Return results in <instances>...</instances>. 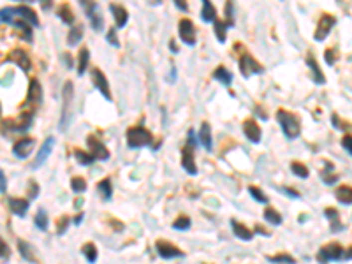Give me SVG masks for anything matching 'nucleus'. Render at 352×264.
Here are the masks:
<instances>
[{"label": "nucleus", "mask_w": 352, "mask_h": 264, "mask_svg": "<svg viewBox=\"0 0 352 264\" xmlns=\"http://www.w3.org/2000/svg\"><path fill=\"white\" fill-rule=\"evenodd\" d=\"M9 210L12 215L16 217H25L27 215L28 208H30V201L28 199H19V197H9L7 199Z\"/></svg>", "instance_id": "nucleus-18"}, {"label": "nucleus", "mask_w": 352, "mask_h": 264, "mask_svg": "<svg viewBox=\"0 0 352 264\" xmlns=\"http://www.w3.org/2000/svg\"><path fill=\"white\" fill-rule=\"evenodd\" d=\"M254 234H262V236H269L271 233H269V231H264V229H262V226H259V224H257V226H254Z\"/></svg>", "instance_id": "nucleus-56"}, {"label": "nucleus", "mask_w": 352, "mask_h": 264, "mask_svg": "<svg viewBox=\"0 0 352 264\" xmlns=\"http://www.w3.org/2000/svg\"><path fill=\"white\" fill-rule=\"evenodd\" d=\"M182 167L189 174H192V176H196L197 174L196 158H194V148H190V146L182 148Z\"/></svg>", "instance_id": "nucleus-17"}, {"label": "nucleus", "mask_w": 352, "mask_h": 264, "mask_svg": "<svg viewBox=\"0 0 352 264\" xmlns=\"http://www.w3.org/2000/svg\"><path fill=\"white\" fill-rule=\"evenodd\" d=\"M92 83H94V87L97 88L101 94H103V97L106 99L108 102H113V95H111V90H110V83H108V78L104 76V72L101 71L99 67H92Z\"/></svg>", "instance_id": "nucleus-9"}, {"label": "nucleus", "mask_w": 352, "mask_h": 264, "mask_svg": "<svg viewBox=\"0 0 352 264\" xmlns=\"http://www.w3.org/2000/svg\"><path fill=\"white\" fill-rule=\"evenodd\" d=\"M69 224H71V219H69V217H62V219L58 220V229H57V234H58V236H62V234H64L65 231H67Z\"/></svg>", "instance_id": "nucleus-48"}, {"label": "nucleus", "mask_w": 352, "mask_h": 264, "mask_svg": "<svg viewBox=\"0 0 352 264\" xmlns=\"http://www.w3.org/2000/svg\"><path fill=\"white\" fill-rule=\"evenodd\" d=\"M352 259V247L345 249V256H344V261H351Z\"/></svg>", "instance_id": "nucleus-58"}, {"label": "nucleus", "mask_w": 352, "mask_h": 264, "mask_svg": "<svg viewBox=\"0 0 352 264\" xmlns=\"http://www.w3.org/2000/svg\"><path fill=\"white\" fill-rule=\"evenodd\" d=\"M243 134L246 136V139L250 143H259L261 141V127L257 125V122L254 120H245L243 122Z\"/></svg>", "instance_id": "nucleus-19"}, {"label": "nucleus", "mask_w": 352, "mask_h": 264, "mask_svg": "<svg viewBox=\"0 0 352 264\" xmlns=\"http://www.w3.org/2000/svg\"><path fill=\"white\" fill-rule=\"evenodd\" d=\"M169 49H171V53H178V46H176V42L171 41L169 42Z\"/></svg>", "instance_id": "nucleus-60"}, {"label": "nucleus", "mask_w": 352, "mask_h": 264, "mask_svg": "<svg viewBox=\"0 0 352 264\" xmlns=\"http://www.w3.org/2000/svg\"><path fill=\"white\" fill-rule=\"evenodd\" d=\"M291 171H292V173H294L298 178H308V176H310V171H308V167L305 166V164L298 162V160L291 162Z\"/></svg>", "instance_id": "nucleus-40"}, {"label": "nucleus", "mask_w": 352, "mask_h": 264, "mask_svg": "<svg viewBox=\"0 0 352 264\" xmlns=\"http://www.w3.org/2000/svg\"><path fill=\"white\" fill-rule=\"evenodd\" d=\"M16 245H18L19 256H21L23 259L27 261V263H35V252H34V249H32L30 243L25 242V240H18Z\"/></svg>", "instance_id": "nucleus-27"}, {"label": "nucleus", "mask_w": 352, "mask_h": 264, "mask_svg": "<svg viewBox=\"0 0 352 264\" xmlns=\"http://www.w3.org/2000/svg\"><path fill=\"white\" fill-rule=\"evenodd\" d=\"M324 217L331 222V233H342L344 231V224L340 220V213L337 208H326Z\"/></svg>", "instance_id": "nucleus-23"}, {"label": "nucleus", "mask_w": 352, "mask_h": 264, "mask_svg": "<svg viewBox=\"0 0 352 264\" xmlns=\"http://www.w3.org/2000/svg\"><path fill=\"white\" fill-rule=\"evenodd\" d=\"M213 79H217L219 83H222L224 87H231L233 83V72H229L228 67L219 65V67L213 71Z\"/></svg>", "instance_id": "nucleus-25"}, {"label": "nucleus", "mask_w": 352, "mask_h": 264, "mask_svg": "<svg viewBox=\"0 0 352 264\" xmlns=\"http://www.w3.org/2000/svg\"><path fill=\"white\" fill-rule=\"evenodd\" d=\"M87 144L90 148V153L95 157V160H110L111 153L101 139H97V137L90 134V136H87Z\"/></svg>", "instance_id": "nucleus-10"}, {"label": "nucleus", "mask_w": 352, "mask_h": 264, "mask_svg": "<svg viewBox=\"0 0 352 264\" xmlns=\"http://www.w3.org/2000/svg\"><path fill=\"white\" fill-rule=\"evenodd\" d=\"M74 158H76V162L80 166H92L95 162V157L92 153H87L83 150H76L74 151Z\"/></svg>", "instance_id": "nucleus-37"}, {"label": "nucleus", "mask_w": 352, "mask_h": 264, "mask_svg": "<svg viewBox=\"0 0 352 264\" xmlns=\"http://www.w3.org/2000/svg\"><path fill=\"white\" fill-rule=\"evenodd\" d=\"M81 220H83V213H80V215H76V217H74V220H72V222L76 224V226H80V224H81Z\"/></svg>", "instance_id": "nucleus-61"}, {"label": "nucleus", "mask_w": 352, "mask_h": 264, "mask_svg": "<svg viewBox=\"0 0 352 264\" xmlns=\"http://www.w3.org/2000/svg\"><path fill=\"white\" fill-rule=\"evenodd\" d=\"M53 146H55V137L53 136L46 137L44 143H42L41 148H39L37 155H35L34 162H32V166H30L32 169H39L41 166H44V162L48 160V157H49V153H51V150H53Z\"/></svg>", "instance_id": "nucleus-11"}, {"label": "nucleus", "mask_w": 352, "mask_h": 264, "mask_svg": "<svg viewBox=\"0 0 352 264\" xmlns=\"http://www.w3.org/2000/svg\"><path fill=\"white\" fill-rule=\"evenodd\" d=\"M174 5H176V9H180L182 12L189 11V5L185 4V0H174Z\"/></svg>", "instance_id": "nucleus-55"}, {"label": "nucleus", "mask_w": 352, "mask_h": 264, "mask_svg": "<svg viewBox=\"0 0 352 264\" xmlns=\"http://www.w3.org/2000/svg\"><path fill=\"white\" fill-rule=\"evenodd\" d=\"M238 65H239V71H241L243 78H250L252 74H262V72H264V67H262L250 53H243L241 57H239Z\"/></svg>", "instance_id": "nucleus-6"}, {"label": "nucleus", "mask_w": 352, "mask_h": 264, "mask_svg": "<svg viewBox=\"0 0 352 264\" xmlns=\"http://www.w3.org/2000/svg\"><path fill=\"white\" fill-rule=\"evenodd\" d=\"M224 12H226V21H228L231 26L235 25V18H233V2H226Z\"/></svg>", "instance_id": "nucleus-49"}, {"label": "nucleus", "mask_w": 352, "mask_h": 264, "mask_svg": "<svg viewBox=\"0 0 352 264\" xmlns=\"http://www.w3.org/2000/svg\"><path fill=\"white\" fill-rule=\"evenodd\" d=\"M71 189H72V192L83 194L85 190L88 189L87 180H85V178H81V176H74V178L71 180Z\"/></svg>", "instance_id": "nucleus-39"}, {"label": "nucleus", "mask_w": 352, "mask_h": 264, "mask_svg": "<svg viewBox=\"0 0 352 264\" xmlns=\"http://www.w3.org/2000/svg\"><path fill=\"white\" fill-rule=\"evenodd\" d=\"M333 171H335L333 164L330 160H324V171L321 173V178L326 185H335L338 181V174H335Z\"/></svg>", "instance_id": "nucleus-28"}, {"label": "nucleus", "mask_w": 352, "mask_h": 264, "mask_svg": "<svg viewBox=\"0 0 352 264\" xmlns=\"http://www.w3.org/2000/svg\"><path fill=\"white\" fill-rule=\"evenodd\" d=\"M155 250H157V254H159V257H162V259H174V257L185 256L178 247L173 245V243H169V242H166V240H157Z\"/></svg>", "instance_id": "nucleus-12"}, {"label": "nucleus", "mask_w": 352, "mask_h": 264, "mask_svg": "<svg viewBox=\"0 0 352 264\" xmlns=\"http://www.w3.org/2000/svg\"><path fill=\"white\" fill-rule=\"evenodd\" d=\"M5 190H7V178L4 171H0V192L5 194Z\"/></svg>", "instance_id": "nucleus-53"}, {"label": "nucleus", "mask_w": 352, "mask_h": 264, "mask_svg": "<svg viewBox=\"0 0 352 264\" xmlns=\"http://www.w3.org/2000/svg\"><path fill=\"white\" fill-rule=\"evenodd\" d=\"M152 141H153L152 132L148 131L146 127H143V125L127 129V144H129V148H136L137 150V148L150 146Z\"/></svg>", "instance_id": "nucleus-3"}, {"label": "nucleus", "mask_w": 352, "mask_h": 264, "mask_svg": "<svg viewBox=\"0 0 352 264\" xmlns=\"http://www.w3.org/2000/svg\"><path fill=\"white\" fill-rule=\"evenodd\" d=\"M178 34L180 39L185 42L187 46L196 44V28H194V23L189 18H182L178 23Z\"/></svg>", "instance_id": "nucleus-13"}, {"label": "nucleus", "mask_w": 352, "mask_h": 264, "mask_svg": "<svg viewBox=\"0 0 352 264\" xmlns=\"http://www.w3.org/2000/svg\"><path fill=\"white\" fill-rule=\"evenodd\" d=\"M37 196H39V185H37V181L30 180V181H28V197H27V199L32 201V199H35Z\"/></svg>", "instance_id": "nucleus-47"}, {"label": "nucleus", "mask_w": 352, "mask_h": 264, "mask_svg": "<svg viewBox=\"0 0 352 264\" xmlns=\"http://www.w3.org/2000/svg\"><path fill=\"white\" fill-rule=\"evenodd\" d=\"M264 220L268 224H271V226H280V224L284 222L280 213L276 210H273V208H266L264 210Z\"/></svg>", "instance_id": "nucleus-36"}, {"label": "nucleus", "mask_w": 352, "mask_h": 264, "mask_svg": "<svg viewBox=\"0 0 352 264\" xmlns=\"http://www.w3.org/2000/svg\"><path fill=\"white\" fill-rule=\"evenodd\" d=\"M201 19H203L205 23H215L217 21V9H215V5L210 2V0H205V2H203Z\"/></svg>", "instance_id": "nucleus-26"}, {"label": "nucleus", "mask_w": 352, "mask_h": 264, "mask_svg": "<svg viewBox=\"0 0 352 264\" xmlns=\"http://www.w3.org/2000/svg\"><path fill=\"white\" fill-rule=\"evenodd\" d=\"M337 25V18H335L333 14H328V12H324V14L319 18L317 21V28H315V34H314V39L317 42H322L326 41V37L330 35L331 28Z\"/></svg>", "instance_id": "nucleus-8"}, {"label": "nucleus", "mask_w": 352, "mask_h": 264, "mask_svg": "<svg viewBox=\"0 0 352 264\" xmlns=\"http://www.w3.org/2000/svg\"><path fill=\"white\" fill-rule=\"evenodd\" d=\"M7 9L12 12V14H18V18H21L23 21H27L28 25H32V26L41 25L35 11L32 7H28V5H18V7H7Z\"/></svg>", "instance_id": "nucleus-16"}, {"label": "nucleus", "mask_w": 352, "mask_h": 264, "mask_svg": "<svg viewBox=\"0 0 352 264\" xmlns=\"http://www.w3.org/2000/svg\"><path fill=\"white\" fill-rule=\"evenodd\" d=\"M97 190H99V194L103 196L104 201H111V197H113V187H111L110 178H104V180L99 181Z\"/></svg>", "instance_id": "nucleus-34"}, {"label": "nucleus", "mask_w": 352, "mask_h": 264, "mask_svg": "<svg viewBox=\"0 0 352 264\" xmlns=\"http://www.w3.org/2000/svg\"><path fill=\"white\" fill-rule=\"evenodd\" d=\"M110 11L113 14V19H115V26L117 28H123L129 21V12L123 5H118V4H110Z\"/></svg>", "instance_id": "nucleus-20"}, {"label": "nucleus", "mask_w": 352, "mask_h": 264, "mask_svg": "<svg viewBox=\"0 0 352 264\" xmlns=\"http://www.w3.org/2000/svg\"><path fill=\"white\" fill-rule=\"evenodd\" d=\"M34 224H35V227H37V229L46 231V229H48V213H46L44 210H39L37 213H35Z\"/></svg>", "instance_id": "nucleus-41"}, {"label": "nucleus", "mask_w": 352, "mask_h": 264, "mask_svg": "<svg viewBox=\"0 0 352 264\" xmlns=\"http://www.w3.org/2000/svg\"><path fill=\"white\" fill-rule=\"evenodd\" d=\"M90 64V51L87 48H81L80 55H78V76H83Z\"/></svg>", "instance_id": "nucleus-31"}, {"label": "nucleus", "mask_w": 352, "mask_h": 264, "mask_svg": "<svg viewBox=\"0 0 352 264\" xmlns=\"http://www.w3.org/2000/svg\"><path fill=\"white\" fill-rule=\"evenodd\" d=\"M80 5L85 9L88 19H90V25L95 32H103L104 30V18L101 14V9H99V4L95 2H87V0H80Z\"/></svg>", "instance_id": "nucleus-5"}, {"label": "nucleus", "mask_w": 352, "mask_h": 264, "mask_svg": "<svg viewBox=\"0 0 352 264\" xmlns=\"http://www.w3.org/2000/svg\"><path fill=\"white\" fill-rule=\"evenodd\" d=\"M81 256H85V259H87L88 263L94 264L95 261H97V256H99L97 247H95L92 242L90 243H85V245L81 247Z\"/></svg>", "instance_id": "nucleus-35"}, {"label": "nucleus", "mask_w": 352, "mask_h": 264, "mask_svg": "<svg viewBox=\"0 0 352 264\" xmlns=\"http://www.w3.org/2000/svg\"><path fill=\"white\" fill-rule=\"evenodd\" d=\"M307 65L310 67L312 74H314V81H315V83H317V85H324L326 83V78H324V74H322L321 67H319V64L315 62V58H314V55H312V53H308V55H307Z\"/></svg>", "instance_id": "nucleus-24"}, {"label": "nucleus", "mask_w": 352, "mask_h": 264, "mask_svg": "<svg viewBox=\"0 0 352 264\" xmlns=\"http://www.w3.org/2000/svg\"><path fill=\"white\" fill-rule=\"evenodd\" d=\"M199 143L205 146L206 151H213V136H212V125L208 122H203L199 129Z\"/></svg>", "instance_id": "nucleus-21"}, {"label": "nucleus", "mask_w": 352, "mask_h": 264, "mask_svg": "<svg viewBox=\"0 0 352 264\" xmlns=\"http://www.w3.org/2000/svg\"><path fill=\"white\" fill-rule=\"evenodd\" d=\"M34 148H35V139H32V137H23V139L14 143L12 153L18 158H28L32 151H34Z\"/></svg>", "instance_id": "nucleus-15"}, {"label": "nucleus", "mask_w": 352, "mask_h": 264, "mask_svg": "<svg viewBox=\"0 0 352 264\" xmlns=\"http://www.w3.org/2000/svg\"><path fill=\"white\" fill-rule=\"evenodd\" d=\"M42 7L48 9V7H51V4H48V2H42Z\"/></svg>", "instance_id": "nucleus-63"}, {"label": "nucleus", "mask_w": 352, "mask_h": 264, "mask_svg": "<svg viewBox=\"0 0 352 264\" xmlns=\"http://www.w3.org/2000/svg\"><path fill=\"white\" fill-rule=\"evenodd\" d=\"M215 35H217V39H219V42H226L228 41V28H231V25H229L228 21H222V19H217L215 23Z\"/></svg>", "instance_id": "nucleus-33"}, {"label": "nucleus", "mask_w": 352, "mask_h": 264, "mask_svg": "<svg viewBox=\"0 0 352 264\" xmlns=\"http://www.w3.org/2000/svg\"><path fill=\"white\" fill-rule=\"evenodd\" d=\"M190 226H192V222H190V219L187 215L178 217V219L173 222V227L176 231H187V229H190Z\"/></svg>", "instance_id": "nucleus-42"}, {"label": "nucleus", "mask_w": 352, "mask_h": 264, "mask_svg": "<svg viewBox=\"0 0 352 264\" xmlns=\"http://www.w3.org/2000/svg\"><path fill=\"white\" fill-rule=\"evenodd\" d=\"M0 249H2V264H7L9 261V247L5 242L0 243Z\"/></svg>", "instance_id": "nucleus-52"}, {"label": "nucleus", "mask_w": 352, "mask_h": 264, "mask_svg": "<svg viewBox=\"0 0 352 264\" xmlns=\"http://www.w3.org/2000/svg\"><path fill=\"white\" fill-rule=\"evenodd\" d=\"M335 197L338 199V203L342 204H352V187L349 185H340L335 190Z\"/></svg>", "instance_id": "nucleus-29"}, {"label": "nucleus", "mask_w": 352, "mask_h": 264, "mask_svg": "<svg viewBox=\"0 0 352 264\" xmlns=\"http://www.w3.org/2000/svg\"><path fill=\"white\" fill-rule=\"evenodd\" d=\"M62 58H64L65 65H67V67L71 69V67H72V57H71V55H69V53H65V55H64Z\"/></svg>", "instance_id": "nucleus-57"}, {"label": "nucleus", "mask_w": 352, "mask_h": 264, "mask_svg": "<svg viewBox=\"0 0 352 264\" xmlns=\"http://www.w3.org/2000/svg\"><path fill=\"white\" fill-rule=\"evenodd\" d=\"M268 263H275V264H296V259L289 254H278V256H268L266 257Z\"/></svg>", "instance_id": "nucleus-38"}, {"label": "nucleus", "mask_w": 352, "mask_h": 264, "mask_svg": "<svg viewBox=\"0 0 352 264\" xmlns=\"http://www.w3.org/2000/svg\"><path fill=\"white\" fill-rule=\"evenodd\" d=\"M280 192L282 194H285V196H289V197H292V199H299V192L298 190H294V189H287V187H280Z\"/></svg>", "instance_id": "nucleus-51"}, {"label": "nucleus", "mask_w": 352, "mask_h": 264, "mask_svg": "<svg viewBox=\"0 0 352 264\" xmlns=\"http://www.w3.org/2000/svg\"><path fill=\"white\" fill-rule=\"evenodd\" d=\"M74 118V85L72 81H65L62 87V115L58 122V129L65 132Z\"/></svg>", "instance_id": "nucleus-1"}, {"label": "nucleus", "mask_w": 352, "mask_h": 264, "mask_svg": "<svg viewBox=\"0 0 352 264\" xmlns=\"http://www.w3.org/2000/svg\"><path fill=\"white\" fill-rule=\"evenodd\" d=\"M345 249L338 243H328V245L321 247V250L317 252V261L321 264L335 263V261H344Z\"/></svg>", "instance_id": "nucleus-4"}, {"label": "nucleus", "mask_w": 352, "mask_h": 264, "mask_svg": "<svg viewBox=\"0 0 352 264\" xmlns=\"http://www.w3.org/2000/svg\"><path fill=\"white\" fill-rule=\"evenodd\" d=\"M57 14H58V18L65 23V25H72L74 19H76V16H74V12H72V9H71V5L69 4H62L60 7L57 9Z\"/></svg>", "instance_id": "nucleus-30"}, {"label": "nucleus", "mask_w": 352, "mask_h": 264, "mask_svg": "<svg viewBox=\"0 0 352 264\" xmlns=\"http://www.w3.org/2000/svg\"><path fill=\"white\" fill-rule=\"evenodd\" d=\"M337 53H338V49H337V48H333V49H326V53H324V60H326V64H328V65H335V64H337Z\"/></svg>", "instance_id": "nucleus-46"}, {"label": "nucleus", "mask_w": 352, "mask_h": 264, "mask_svg": "<svg viewBox=\"0 0 352 264\" xmlns=\"http://www.w3.org/2000/svg\"><path fill=\"white\" fill-rule=\"evenodd\" d=\"M276 122L280 125L282 132L287 139H298L299 134H301V120H299L298 115L291 113V111L285 110H278L276 111Z\"/></svg>", "instance_id": "nucleus-2"}, {"label": "nucleus", "mask_w": 352, "mask_h": 264, "mask_svg": "<svg viewBox=\"0 0 352 264\" xmlns=\"http://www.w3.org/2000/svg\"><path fill=\"white\" fill-rule=\"evenodd\" d=\"M248 194L252 197H254L257 203H262V204H268L269 203V199H268V196H266L262 190H259L257 187H248Z\"/></svg>", "instance_id": "nucleus-43"}, {"label": "nucleus", "mask_w": 352, "mask_h": 264, "mask_svg": "<svg viewBox=\"0 0 352 264\" xmlns=\"http://www.w3.org/2000/svg\"><path fill=\"white\" fill-rule=\"evenodd\" d=\"M106 41L110 42L113 48H120V41L117 39V26H113V28H110V30H108Z\"/></svg>", "instance_id": "nucleus-45"}, {"label": "nucleus", "mask_w": 352, "mask_h": 264, "mask_svg": "<svg viewBox=\"0 0 352 264\" xmlns=\"http://www.w3.org/2000/svg\"><path fill=\"white\" fill-rule=\"evenodd\" d=\"M81 39H83V26L81 25L72 26L71 30H69V34H67V44L71 46V48H74V46L80 44Z\"/></svg>", "instance_id": "nucleus-32"}, {"label": "nucleus", "mask_w": 352, "mask_h": 264, "mask_svg": "<svg viewBox=\"0 0 352 264\" xmlns=\"http://www.w3.org/2000/svg\"><path fill=\"white\" fill-rule=\"evenodd\" d=\"M111 224L115 226V227H113L115 231H123V224H121V222L118 224V222H115V220H111Z\"/></svg>", "instance_id": "nucleus-59"}, {"label": "nucleus", "mask_w": 352, "mask_h": 264, "mask_svg": "<svg viewBox=\"0 0 352 264\" xmlns=\"http://www.w3.org/2000/svg\"><path fill=\"white\" fill-rule=\"evenodd\" d=\"M42 102V87L39 83V79H30L28 83L27 99H25V108L27 106H39Z\"/></svg>", "instance_id": "nucleus-14"}, {"label": "nucleus", "mask_w": 352, "mask_h": 264, "mask_svg": "<svg viewBox=\"0 0 352 264\" xmlns=\"http://www.w3.org/2000/svg\"><path fill=\"white\" fill-rule=\"evenodd\" d=\"M4 62H11V64L18 65V67L21 69L23 72H30V69H32L30 57H28V53L25 51V49H21V48L11 49V51L5 55Z\"/></svg>", "instance_id": "nucleus-7"}, {"label": "nucleus", "mask_w": 352, "mask_h": 264, "mask_svg": "<svg viewBox=\"0 0 352 264\" xmlns=\"http://www.w3.org/2000/svg\"><path fill=\"white\" fill-rule=\"evenodd\" d=\"M196 136H194V131L190 129L189 132H187V146H190V148H196Z\"/></svg>", "instance_id": "nucleus-54"}, {"label": "nucleus", "mask_w": 352, "mask_h": 264, "mask_svg": "<svg viewBox=\"0 0 352 264\" xmlns=\"http://www.w3.org/2000/svg\"><path fill=\"white\" fill-rule=\"evenodd\" d=\"M342 146H344V150L352 157V136H351V134L344 136V139H342Z\"/></svg>", "instance_id": "nucleus-50"}, {"label": "nucleus", "mask_w": 352, "mask_h": 264, "mask_svg": "<svg viewBox=\"0 0 352 264\" xmlns=\"http://www.w3.org/2000/svg\"><path fill=\"white\" fill-rule=\"evenodd\" d=\"M231 227H233V233H235L236 238H239V240H243V242H252L254 231H250L245 224L238 222L236 219H231Z\"/></svg>", "instance_id": "nucleus-22"}, {"label": "nucleus", "mask_w": 352, "mask_h": 264, "mask_svg": "<svg viewBox=\"0 0 352 264\" xmlns=\"http://www.w3.org/2000/svg\"><path fill=\"white\" fill-rule=\"evenodd\" d=\"M81 204H83V199H78L76 203H74V206H76V208H80Z\"/></svg>", "instance_id": "nucleus-62"}, {"label": "nucleus", "mask_w": 352, "mask_h": 264, "mask_svg": "<svg viewBox=\"0 0 352 264\" xmlns=\"http://www.w3.org/2000/svg\"><path fill=\"white\" fill-rule=\"evenodd\" d=\"M331 124L335 125V129H337V131H351V124H345V122H342L338 115H331Z\"/></svg>", "instance_id": "nucleus-44"}]
</instances>
